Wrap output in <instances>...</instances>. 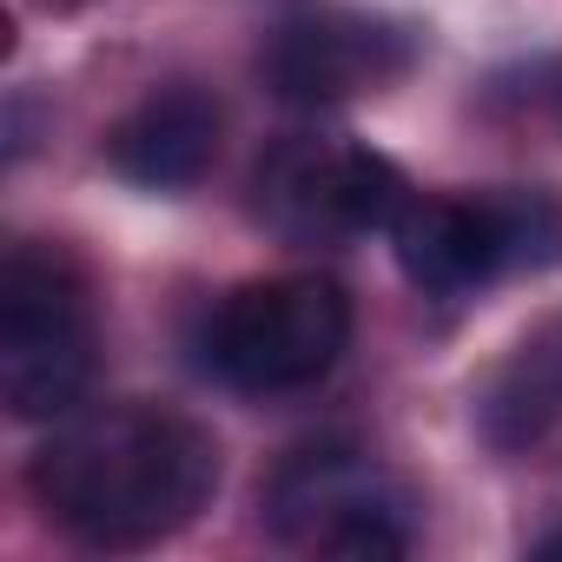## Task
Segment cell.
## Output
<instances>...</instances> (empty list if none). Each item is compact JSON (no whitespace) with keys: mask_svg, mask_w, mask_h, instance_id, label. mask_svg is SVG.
Wrapping results in <instances>:
<instances>
[{"mask_svg":"<svg viewBox=\"0 0 562 562\" xmlns=\"http://www.w3.org/2000/svg\"><path fill=\"white\" fill-rule=\"evenodd\" d=\"M218 483V443L166 404H100L60 417L34 450L27 490L87 549H153L179 536Z\"/></svg>","mask_w":562,"mask_h":562,"instance_id":"1","label":"cell"},{"mask_svg":"<svg viewBox=\"0 0 562 562\" xmlns=\"http://www.w3.org/2000/svg\"><path fill=\"white\" fill-rule=\"evenodd\" d=\"M351 345V299L331 278H251L205 325V371L245 397L312 391Z\"/></svg>","mask_w":562,"mask_h":562,"instance_id":"2","label":"cell"},{"mask_svg":"<svg viewBox=\"0 0 562 562\" xmlns=\"http://www.w3.org/2000/svg\"><path fill=\"white\" fill-rule=\"evenodd\" d=\"M93 378L87 292L60 258L14 251L0 265V397L21 424H60Z\"/></svg>","mask_w":562,"mask_h":562,"instance_id":"3","label":"cell"},{"mask_svg":"<svg viewBox=\"0 0 562 562\" xmlns=\"http://www.w3.org/2000/svg\"><path fill=\"white\" fill-rule=\"evenodd\" d=\"M265 522L278 542H299L345 562H397L411 549V496L351 443H312L278 463L265 490Z\"/></svg>","mask_w":562,"mask_h":562,"instance_id":"4","label":"cell"},{"mask_svg":"<svg viewBox=\"0 0 562 562\" xmlns=\"http://www.w3.org/2000/svg\"><path fill=\"white\" fill-rule=\"evenodd\" d=\"M411 67V34L364 14H299L265 47V87L285 106H345Z\"/></svg>","mask_w":562,"mask_h":562,"instance_id":"5","label":"cell"},{"mask_svg":"<svg viewBox=\"0 0 562 562\" xmlns=\"http://www.w3.org/2000/svg\"><path fill=\"white\" fill-rule=\"evenodd\" d=\"M384 238L397 251V271L430 299H463V292L490 285V278L516 271L496 192L490 199H417L411 192V205L391 218Z\"/></svg>","mask_w":562,"mask_h":562,"instance_id":"6","label":"cell"},{"mask_svg":"<svg viewBox=\"0 0 562 562\" xmlns=\"http://www.w3.org/2000/svg\"><path fill=\"white\" fill-rule=\"evenodd\" d=\"M218 106L212 93L199 87H166L153 100H139L113 133H106V159L126 186H146V192H186L212 172L218 159Z\"/></svg>","mask_w":562,"mask_h":562,"instance_id":"7","label":"cell"},{"mask_svg":"<svg viewBox=\"0 0 562 562\" xmlns=\"http://www.w3.org/2000/svg\"><path fill=\"white\" fill-rule=\"evenodd\" d=\"M476 424H483V443L503 457H529L562 437V318L536 325L503 358V371L476 397Z\"/></svg>","mask_w":562,"mask_h":562,"instance_id":"8","label":"cell"},{"mask_svg":"<svg viewBox=\"0 0 562 562\" xmlns=\"http://www.w3.org/2000/svg\"><path fill=\"white\" fill-rule=\"evenodd\" d=\"M331 159L338 146H318V139H285L271 159H258V212L271 232L285 238H338V218H331Z\"/></svg>","mask_w":562,"mask_h":562,"instance_id":"9","label":"cell"},{"mask_svg":"<svg viewBox=\"0 0 562 562\" xmlns=\"http://www.w3.org/2000/svg\"><path fill=\"white\" fill-rule=\"evenodd\" d=\"M496 212H503V238H509L516 271L562 265V205L549 192H496Z\"/></svg>","mask_w":562,"mask_h":562,"instance_id":"10","label":"cell"},{"mask_svg":"<svg viewBox=\"0 0 562 562\" xmlns=\"http://www.w3.org/2000/svg\"><path fill=\"white\" fill-rule=\"evenodd\" d=\"M536 555H562V529H555V536H542V542H536Z\"/></svg>","mask_w":562,"mask_h":562,"instance_id":"11","label":"cell"}]
</instances>
